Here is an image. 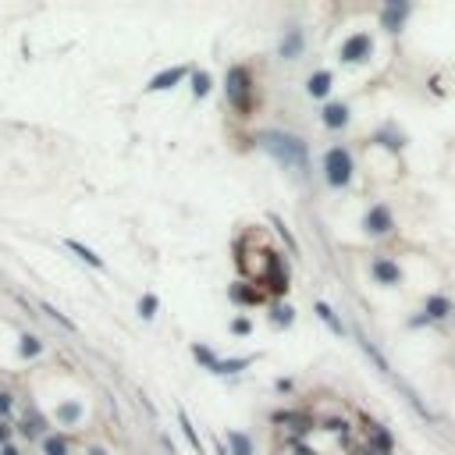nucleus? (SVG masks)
Returning <instances> with one entry per match:
<instances>
[{"instance_id":"obj_1","label":"nucleus","mask_w":455,"mask_h":455,"mask_svg":"<svg viewBox=\"0 0 455 455\" xmlns=\"http://www.w3.org/2000/svg\"><path fill=\"white\" fill-rule=\"evenodd\" d=\"M260 146H263L267 154L274 157L281 167H292V171H306L310 149H306V142H302L299 135L270 129V132H260Z\"/></svg>"},{"instance_id":"obj_2","label":"nucleus","mask_w":455,"mask_h":455,"mask_svg":"<svg viewBox=\"0 0 455 455\" xmlns=\"http://www.w3.org/2000/svg\"><path fill=\"white\" fill-rule=\"evenodd\" d=\"M224 89H228V104H231L238 114H249V110H253V75H249L246 65L228 68Z\"/></svg>"},{"instance_id":"obj_3","label":"nucleus","mask_w":455,"mask_h":455,"mask_svg":"<svg viewBox=\"0 0 455 455\" xmlns=\"http://www.w3.org/2000/svg\"><path fill=\"white\" fill-rule=\"evenodd\" d=\"M352 171H356V164H352V154L345 146H331L324 154V174H327L331 189H345L352 181Z\"/></svg>"},{"instance_id":"obj_4","label":"nucleus","mask_w":455,"mask_h":455,"mask_svg":"<svg viewBox=\"0 0 455 455\" xmlns=\"http://www.w3.org/2000/svg\"><path fill=\"white\" fill-rule=\"evenodd\" d=\"M413 4L409 0H388V4L381 8V28H388V33H399V28L406 25Z\"/></svg>"},{"instance_id":"obj_5","label":"nucleus","mask_w":455,"mask_h":455,"mask_svg":"<svg viewBox=\"0 0 455 455\" xmlns=\"http://www.w3.org/2000/svg\"><path fill=\"white\" fill-rule=\"evenodd\" d=\"M370 53H374V40L367 33H356V36H349L342 43V60H345V65H359V60H367Z\"/></svg>"},{"instance_id":"obj_6","label":"nucleus","mask_w":455,"mask_h":455,"mask_svg":"<svg viewBox=\"0 0 455 455\" xmlns=\"http://www.w3.org/2000/svg\"><path fill=\"white\" fill-rule=\"evenodd\" d=\"M391 228H395V221H391V210L384 203L370 206L367 217H363V231H367V235H388Z\"/></svg>"},{"instance_id":"obj_7","label":"nucleus","mask_w":455,"mask_h":455,"mask_svg":"<svg viewBox=\"0 0 455 455\" xmlns=\"http://www.w3.org/2000/svg\"><path fill=\"white\" fill-rule=\"evenodd\" d=\"M370 270H374V278H377V285H399L402 281V270H399V263L395 260H384V256H377L374 263H370Z\"/></svg>"},{"instance_id":"obj_8","label":"nucleus","mask_w":455,"mask_h":455,"mask_svg":"<svg viewBox=\"0 0 455 455\" xmlns=\"http://www.w3.org/2000/svg\"><path fill=\"white\" fill-rule=\"evenodd\" d=\"M181 78H185V68L178 65V68H167V72L154 75V78H149V85H146V89H149V93H164V89H174V85H178Z\"/></svg>"},{"instance_id":"obj_9","label":"nucleus","mask_w":455,"mask_h":455,"mask_svg":"<svg viewBox=\"0 0 455 455\" xmlns=\"http://www.w3.org/2000/svg\"><path fill=\"white\" fill-rule=\"evenodd\" d=\"M448 313H452V302H448L445 295H431V299H427V306H423V317L413 320V324H423V320H445Z\"/></svg>"},{"instance_id":"obj_10","label":"nucleus","mask_w":455,"mask_h":455,"mask_svg":"<svg viewBox=\"0 0 455 455\" xmlns=\"http://www.w3.org/2000/svg\"><path fill=\"white\" fill-rule=\"evenodd\" d=\"M331 82H335V75H331V72H313V75L306 78V93H310L313 100H324V97L331 93Z\"/></svg>"},{"instance_id":"obj_11","label":"nucleus","mask_w":455,"mask_h":455,"mask_svg":"<svg viewBox=\"0 0 455 455\" xmlns=\"http://www.w3.org/2000/svg\"><path fill=\"white\" fill-rule=\"evenodd\" d=\"M302 43H306V40H302V28H288V33L281 36V47H278V50H281L285 60H295V57L302 53Z\"/></svg>"},{"instance_id":"obj_12","label":"nucleus","mask_w":455,"mask_h":455,"mask_svg":"<svg viewBox=\"0 0 455 455\" xmlns=\"http://www.w3.org/2000/svg\"><path fill=\"white\" fill-rule=\"evenodd\" d=\"M320 121H324L327 129H345L349 125V107L345 104H327L324 114H320Z\"/></svg>"},{"instance_id":"obj_13","label":"nucleus","mask_w":455,"mask_h":455,"mask_svg":"<svg viewBox=\"0 0 455 455\" xmlns=\"http://www.w3.org/2000/svg\"><path fill=\"white\" fill-rule=\"evenodd\" d=\"M228 295H231V302H242V306H256L260 302V288H249V285H231Z\"/></svg>"},{"instance_id":"obj_14","label":"nucleus","mask_w":455,"mask_h":455,"mask_svg":"<svg viewBox=\"0 0 455 455\" xmlns=\"http://www.w3.org/2000/svg\"><path fill=\"white\" fill-rule=\"evenodd\" d=\"M228 445H231V455H253V441L242 431H228Z\"/></svg>"},{"instance_id":"obj_15","label":"nucleus","mask_w":455,"mask_h":455,"mask_svg":"<svg viewBox=\"0 0 455 455\" xmlns=\"http://www.w3.org/2000/svg\"><path fill=\"white\" fill-rule=\"evenodd\" d=\"M68 249L75 253V256H82L89 267H97V270H104V260L93 253V249H89V246H82V242H75V238H68Z\"/></svg>"},{"instance_id":"obj_16","label":"nucleus","mask_w":455,"mask_h":455,"mask_svg":"<svg viewBox=\"0 0 455 455\" xmlns=\"http://www.w3.org/2000/svg\"><path fill=\"white\" fill-rule=\"evenodd\" d=\"M57 420L65 423V427H75V423L82 420V406H78V402H65V406H57Z\"/></svg>"},{"instance_id":"obj_17","label":"nucleus","mask_w":455,"mask_h":455,"mask_svg":"<svg viewBox=\"0 0 455 455\" xmlns=\"http://www.w3.org/2000/svg\"><path fill=\"white\" fill-rule=\"evenodd\" d=\"M192 356H196V363H203L210 374H214V370H217V363H221V359L214 356V349H210V345H199V342L192 345Z\"/></svg>"},{"instance_id":"obj_18","label":"nucleus","mask_w":455,"mask_h":455,"mask_svg":"<svg viewBox=\"0 0 455 455\" xmlns=\"http://www.w3.org/2000/svg\"><path fill=\"white\" fill-rule=\"evenodd\" d=\"M178 423H181V434H185L189 438V445L203 455V441H199V434H196V427H192V420L185 416V409H178Z\"/></svg>"},{"instance_id":"obj_19","label":"nucleus","mask_w":455,"mask_h":455,"mask_svg":"<svg viewBox=\"0 0 455 455\" xmlns=\"http://www.w3.org/2000/svg\"><path fill=\"white\" fill-rule=\"evenodd\" d=\"M249 363H253V356H235V359H221L214 374H238V370H246Z\"/></svg>"},{"instance_id":"obj_20","label":"nucleus","mask_w":455,"mask_h":455,"mask_svg":"<svg viewBox=\"0 0 455 455\" xmlns=\"http://www.w3.org/2000/svg\"><path fill=\"white\" fill-rule=\"evenodd\" d=\"M317 317H320V320H324V324H327L331 331H335V335H345V327H342V320L335 317V310H331V306H327V302H317Z\"/></svg>"},{"instance_id":"obj_21","label":"nucleus","mask_w":455,"mask_h":455,"mask_svg":"<svg viewBox=\"0 0 455 455\" xmlns=\"http://www.w3.org/2000/svg\"><path fill=\"white\" fill-rule=\"evenodd\" d=\"M18 352H22V359H36V356L43 352V342H40V338H33V335H25V338H22V345H18Z\"/></svg>"},{"instance_id":"obj_22","label":"nucleus","mask_w":455,"mask_h":455,"mask_svg":"<svg viewBox=\"0 0 455 455\" xmlns=\"http://www.w3.org/2000/svg\"><path fill=\"white\" fill-rule=\"evenodd\" d=\"M210 85H214V82H210L206 72H192V97H196V100H203V97L210 93Z\"/></svg>"},{"instance_id":"obj_23","label":"nucleus","mask_w":455,"mask_h":455,"mask_svg":"<svg viewBox=\"0 0 455 455\" xmlns=\"http://www.w3.org/2000/svg\"><path fill=\"white\" fill-rule=\"evenodd\" d=\"M157 306H160L157 295H142V299H139V317H142V320H154V317H157Z\"/></svg>"},{"instance_id":"obj_24","label":"nucleus","mask_w":455,"mask_h":455,"mask_svg":"<svg viewBox=\"0 0 455 455\" xmlns=\"http://www.w3.org/2000/svg\"><path fill=\"white\" fill-rule=\"evenodd\" d=\"M270 320H274V327H292V320H295V310H292V306H274Z\"/></svg>"},{"instance_id":"obj_25","label":"nucleus","mask_w":455,"mask_h":455,"mask_svg":"<svg viewBox=\"0 0 455 455\" xmlns=\"http://www.w3.org/2000/svg\"><path fill=\"white\" fill-rule=\"evenodd\" d=\"M43 452H47V455H68V441H65V438H47V441H43Z\"/></svg>"},{"instance_id":"obj_26","label":"nucleus","mask_w":455,"mask_h":455,"mask_svg":"<svg viewBox=\"0 0 455 455\" xmlns=\"http://www.w3.org/2000/svg\"><path fill=\"white\" fill-rule=\"evenodd\" d=\"M43 313H47V317H50V320H57V324H60V327H68V331H75V324H72V320H68V317H60V313H57V310H53V306H43Z\"/></svg>"},{"instance_id":"obj_27","label":"nucleus","mask_w":455,"mask_h":455,"mask_svg":"<svg viewBox=\"0 0 455 455\" xmlns=\"http://www.w3.org/2000/svg\"><path fill=\"white\" fill-rule=\"evenodd\" d=\"M377 142H384V146H388V149H395V154H399V149H402V146H406V142H402V139H395V135H388V132H384V135H377Z\"/></svg>"},{"instance_id":"obj_28","label":"nucleus","mask_w":455,"mask_h":455,"mask_svg":"<svg viewBox=\"0 0 455 455\" xmlns=\"http://www.w3.org/2000/svg\"><path fill=\"white\" fill-rule=\"evenodd\" d=\"M231 331H235V335H249V331H253V324H249L246 317H238V320H231Z\"/></svg>"},{"instance_id":"obj_29","label":"nucleus","mask_w":455,"mask_h":455,"mask_svg":"<svg viewBox=\"0 0 455 455\" xmlns=\"http://www.w3.org/2000/svg\"><path fill=\"white\" fill-rule=\"evenodd\" d=\"M274 224H278V231H281V238H285V242H288V246H292V253H295V249H299V246H295V238H292V231H288V228H285V224H281V221H278V217H274Z\"/></svg>"},{"instance_id":"obj_30","label":"nucleus","mask_w":455,"mask_h":455,"mask_svg":"<svg viewBox=\"0 0 455 455\" xmlns=\"http://www.w3.org/2000/svg\"><path fill=\"white\" fill-rule=\"evenodd\" d=\"M11 406H15L11 395H8V391H0V413H11Z\"/></svg>"},{"instance_id":"obj_31","label":"nucleus","mask_w":455,"mask_h":455,"mask_svg":"<svg viewBox=\"0 0 455 455\" xmlns=\"http://www.w3.org/2000/svg\"><path fill=\"white\" fill-rule=\"evenodd\" d=\"M8 441V427H4V423H0V445H4Z\"/></svg>"},{"instance_id":"obj_32","label":"nucleus","mask_w":455,"mask_h":455,"mask_svg":"<svg viewBox=\"0 0 455 455\" xmlns=\"http://www.w3.org/2000/svg\"><path fill=\"white\" fill-rule=\"evenodd\" d=\"M89 455H107L104 448H89Z\"/></svg>"},{"instance_id":"obj_33","label":"nucleus","mask_w":455,"mask_h":455,"mask_svg":"<svg viewBox=\"0 0 455 455\" xmlns=\"http://www.w3.org/2000/svg\"><path fill=\"white\" fill-rule=\"evenodd\" d=\"M0 455H18V448H4V452H0Z\"/></svg>"}]
</instances>
